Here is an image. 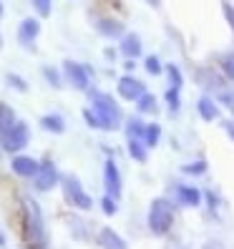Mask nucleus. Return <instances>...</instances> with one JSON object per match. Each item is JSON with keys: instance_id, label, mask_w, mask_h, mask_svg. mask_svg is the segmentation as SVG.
<instances>
[{"instance_id": "obj_12", "label": "nucleus", "mask_w": 234, "mask_h": 249, "mask_svg": "<svg viewBox=\"0 0 234 249\" xmlns=\"http://www.w3.org/2000/svg\"><path fill=\"white\" fill-rule=\"evenodd\" d=\"M93 25H96V31L104 38H121L126 33V25L119 18H96Z\"/></svg>"}, {"instance_id": "obj_5", "label": "nucleus", "mask_w": 234, "mask_h": 249, "mask_svg": "<svg viewBox=\"0 0 234 249\" xmlns=\"http://www.w3.org/2000/svg\"><path fill=\"white\" fill-rule=\"evenodd\" d=\"M61 76H63V83H68L73 91H89L91 81H93V71L81 61L66 58L63 66H61Z\"/></svg>"}, {"instance_id": "obj_17", "label": "nucleus", "mask_w": 234, "mask_h": 249, "mask_svg": "<svg viewBox=\"0 0 234 249\" xmlns=\"http://www.w3.org/2000/svg\"><path fill=\"white\" fill-rule=\"evenodd\" d=\"M40 128L48 131V134H63L66 131V119L61 113H46V116H40Z\"/></svg>"}, {"instance_id": "obj_26", "label": "nucleus", "mask_w": 234, "mask_h": 249, "mask_svg": "<svg viewBox=\"0 0 234 249\" xmlns=\"http://www.w3.org/2000/svg\"><path fill=\"white\" fill-rule=\"evenodd\" d=\"M31 5H33L38 18H48L53 10V0H31Z\"/></svg>"}, {"instance_id": "obj_36", "label": "nucleus", "mask_w": 234, "mask_h": 249, "mask_svg": "<svg viewBox=\"0 0 234 249\" xmlns=\"http://www.w3.org/2000/svg\"><path fill=\"white\" fill-rule=\"evenodd\" d=\"M204 196H207V199H209V207H212V209H214V207H216V204H219V199L214 196V192H207V194H204Z\"/></svg>"}, {"instance_id": "obj_8", "label": "nucleus", "mask_w": 234, "mask_h": 249, "mask_svg": "<svg viewBox=\"0 0 234 249\" xmlns=\"http://www.w3.org/2000/svg\"><path fill=\"white\" fill-rule=\"evenodd\" d=\"M38 166H40V161L36 156H31V154H23L20 151V154H13L10 156V171L16 174L18 179H28V181H31L36 177Z\"/></svg>"}, {"instance_id": "obj_4", "label": "nucleus", "mask_w": 234, "mask_h": 249, "mask_svg": "<svg viewBox=\"0 0 234 249\" xmlns=\"http://www.w3.org/2000/svg\"><path fill=\"white\" fill-rule=\"evenodd\" d=\"M58 186H61V192H63L66 204H71L73 209L89 212V209L93 207V199H91V194L83 189V184H81V179L76 177V174H63L61 181H58Z\"/></svg>"}, {"instance_id": "obj_33", "label": "nucleus", "mask_w": 234, "mask_h": 249, "mask_svg": "<svg viewBox=\"0 0 234 249\" xmlns=\"http://www.w3.org/2000/svg\"><path fill=\"white\" fill-rule=\"evenodd\" d=\"M222 10H224V16H227V23L232 25V31H234V8L229 3H222Z\"/></svg>"}, {"instance_id": "obj_40", "label": "nucleus", "mask_w": 234, "mask_h": 249, "mask_svg": "<svg viewBox=\"0 0 234 249\" xmlns=\"http://www.w3.org/2000/svg\"><path fill=\"white\" fill-rule=\"evenodd\" d=\"M3 13H5V5H3V0H0V18H3Z\"/></svg>"}, {"instance_id": "obj_13", "label": "nucleus", "mask_w": 234, "mask_h": 249, "mask_svg": "<svg viewBox=\"0 0 234 249\" xmlns=\"http://www.w3.org/2000/svg\"><path fill=\"white\" fill-rule=\"evenodd\" d=\"M98 244H101V249H128L126 239H121V234L113 231L111 227L98 229Z\"/></svg>"}, {"instance_id": "obj_38", "label": "nucleus", "mask_w": 234, "mask_h": 249, "mask_svg": "<svg viewBox=\"0 0 234 249\" xmlns=\"http://www.w3.org/2000/svg\"><path fill=\"white\" fill-rule=\"evenodd\" d=\"M5 244H8V239H5V234L0 231V247H5Z\"/></svg>"}, {"instance_id": "obj_10", "label": "nucleus", "mask_w": 234, "mask_h": 249, "mask_svg": "<svg viewBox=\"0 0 234 249\" xmlns=\"http://www.w3.org/2000/svg\"><path fill=\"white\" fill-rule=\"evenodd\" d=\"M38 36H40V18H23L18 23V43L23 48H36Z\"/></svg>"}, {"instance_id": "obj_29", "label": "nucleus", "mask_w": 234, "mask_h": 249, "mask_svg": "<svg viewBox=\"0 0 234 249\" xmlns=\"http://www.w3.org/2000/svg\"><path fill=\"white\" fill-rule=\"evenodd\" d=\"M101 209H104V214H106V216H113L116 212H119V201L104 194V199H101Z\"/></svg>"}, {"instance_id": "obj_21", "label": "nucleus", "mask_w": 234, "mask_h": 249, "mask_svg": "<svg viewBox=\"0 0 234 249\" xmlns=\"http://www.w3.org/2000/svg\"><path fill=\"white\" fill-rule=\"evenodd\" d=\"M159 139H162V126H159V124H149V126H146L144 128V146H146V149H151V146H156L159 143Z\"/></svg>"}, {"instance_id": "obj_23", "label": "nucleus", "mask_w": 234, "mask_h": 249, "mask_svg": "<svg viewBox=\"0 0 234 249\" xmlns=\"http://www.w3.org/2000/svg\"><path fill=\"white\" fill-rule=\"evenodd\" d=\"M128 154H131V159H136V161H146V146H144V141L141 139H128Z\"/></svg>"}, {"instance_id": "obj_25", "label": "nucleus", "mask_w": 234, "mask_h": 249, "mask_svg": "<svg viewBox=\"0 0 234 249\" xmlns=\"http://www.w3.org/2000/svg\"><path fill=\"white\" fill-rule=\"evenodd\" d=\"M5 83L10 86L13 91H18V93H25V91H28V81H25L23 76H18V73H8Z\"/></svg>"}, {"instance_id": "obj_9", "label": "nucleus", "mask_w": 234, "mask_h": 249, "mask_svg": "<svg viewBox=\"0 0 234 249\" xmlns=\"http://www.w3.org/2000/svg\"><path fill=\"white\" fill-rule=\"evenodd\" d=\"M104 189H106V196H111L116 201L121 199V192H124L121 171H119V166H116L113 159H108L106 164H104Z\"/></svg>"}, {"instance_id": "obj_35", "label": "nucleus", "mask_w": 234, "mask_h": 249, "mask_svg": "<svg viewBox=\"0 0 234 249\" xmlns=\"http://www.w3.org/2000/svg\"><path fill=\"white\" fill-rule=\"evenodd\" d=\"M201 249H227L222 242H216V239H212V242H207V244H204Z\"/></svg>"}, {"instance_id": "obj_19", "label": "nucleus", "mask_w": 234, "mask_h": 249, "mask_svg": "<svg viewBox=\"0 0 234 249\" xmlns=\"http://www.w3.org/2000/svg\"><path fill=\"white\" fill-rule=\"evenodd\" d=\"M16 121H18V116H16V111H13V106H8V104H3V101H0V134H3V131H8Z\"/></svg>"}, {"instance_id": "obj_24", "label": "nucleus", "mask_w": 234, "mask_h": 249, "mask_svg": "<svg viewBox=\"0 0 234 249\" xmlns=\"http://www.w3.org/2000/svg\"><path fill=\"white\" fill-rule=\"evenodd\" d=\"M136 108L141 111V113H156V98L151 96V93H144L139 101H136Z\"/></svg>"}, {"instance_id": "obj_11", "label": "nucleus", "mask_w": 234, "mask_h": 249, "mask_svg": "<svg viewBox=\"0 0 234 249\" xmlns=\"http://www.w3.org/2000/svg\"><path fill=\"white\" fill-rule=\"evenodd\" d=\"M116 91H119V96L126 98V101H139V98L146 93V86H144L139 78L131 76V73H126V76L119 78V86H116Z\"/></svg>"}, {"instance_id": "obj_6", "label": "nucleus", "mask_w": 234, "mask_h": 249, "mask_svg": "<svg viewBox=\"0 0 234 249\" xmlns=\"http://www.w3.org/2000/svg\"><path fill=\"white\" fill-rule=\"evenodd\" d=\"M31 143V126H28L25 121H16L8 131H3L0 134V149H3L5 154H20L25 146Z\"/></svg>"}, {"instance_id": "obj_3", "label": "nucleus", "mask_w": 234, "mask_h": 249, "mask_svg": "<svg viewBox=\"0 0 234 249\" xmlns=\"http://www.w3.org/2000/svg\"><path fill=\"white\" fill-rule=\"evenodd\" d=\"M149 229L156 234V237H164V234L171 231L174 219H177V212H174V204L164 196H159L149 204Z\"/></svg>"}, {"instance_id": "obj_27", "label": "nucleus", "mask_w": 234, "mask_h": 249, "mask_svg": "<svg viewBox=\"0 0 234 249\" xmlns=\"http://www.w3.org/2000/svg\"><path fill=\"white\" fill-rule=\"evenodd\" d=\"M166 76H169V81H171V89H181V83H184V78H181V71H179V66H166Z\"/></svg>"}, {"instance_id": "obj_41", "label": "nucleus", "mask_w": 234, "mask_h": 249, "mask_svg": "<svg viewBox=\"0 0 234 249\" xmlns=\"http://www.w3.org/2000/svg\"><path fill=\"white\" fill-rule=\"evenodd\" d=\"M0 48H3V33H0Z\"/></svg>"}, {"instance_id": "obj_7", "label": "nucleus", "mask_w": 234, "mask_h": 249, "mask_svg": "<svg viewBox=\"0 0 234 249\" xmlns=\"http://www.w3.org/2000/svg\"><path fill=\"white\" fill-rule=\"evenodd\" d=\"M31 181H33L36 192L48 194V192H53V189L58 186V181H61V174H58V169H55V164H53L51 159H43L40 166H38V171H36V177H33Z\"/></svg>"}, {"instance_id": "obj_14", "label": "nucleus", "mask_w": 234, "mask_h": 249, "mask_svg": "<svg viewBox=\"0 0 234 249\" xmlns=\"http://www.w3.org/2000/svg\"><path fill=\"white\" fill-rule=\"evenodd\" d=\"M141 51H144V46H141V38L136 33H124L121 36V53L126 58H139Z\"/></svg>"}, {"instance_id": "obj_28", "label": "nucleus", "mask_w": 234, "mask_h": 249, "mask_svg": "<svg viewBox=\"0 0 234 249\" xmlns=\"http://www.w3.org/2000/svg\"><path fill=\"white\" fill-rule=\"evenodd\" d=\"M204 171H207V161H204V159L194 161V164H184L181 166V174H189V177H192V174H204Z\"/></svg>"}, {"instance_id": "obj_20", "label": "nucleus", "mask_w": 234, "mask_h": 249, "mask_svg": "<svg viewBox=\"0 0 234 249\" xmlns=\"http://www.w3.org/2000/svg\"><path fill=\"white\" fill-rule=\"evenodd\" d=\"M40 73H43V78H46V83L48 86H53V89H63V76H61V71L58 68H53V66H43L40 68Z\"/></svg>"}, {"instance_id": "obj_18", "label": "nucleus", "mask_w": 234, "mask_h": 249, "mask_svg": "<svg viewBox=\"0 0 234 249\" xmlns=\"http://www.w3.org/2000/svg\"><path fill=\"white\" fill-rule=\"evenodd\" d=\"M197 108H199V116L204 121H216L219 119V106H216V101L212 96H201Z\"/></svg>"}, {"instance_id": "obj_1", "label": "nucleus", "mask_w": 234, "mask_h": 249, "mask_svg": "<svg viewBox=\"0 0 234 249\" xmlns=\"http://www.w3.org/2000/svg\"><path fill=\"white\" fill-rule=\"evenodd\" d=\"M20 212H23V242L31 249H46L48 247V231L43 209L33 196H20Z\"/></svg>"}, {"instance_id": "obj_34", "label": "nucleus", "mask_w": 234, "mask_h": 249, "mask_svg": "<svg viewBox=\"0 0 234 249\" xmlns=\"http://www.w3.org/2000/svg\"><path fill=\"white\" fill-rule=\"evenodd\" d=\"M219 101H222L224 106L234 108V93H227V91H222V96H219Z\"/></svg>"}, {"instance_id": "obj_22", "label": "nucleus", "mask_w": 234, "mask_h": 249, "mask_svg": "<svg viewBox=\"0 0 234 249\" xmlns=\"http://www.w3.org/2000/svg\"><path fill=\"white\" fill-rule=\"evenodd\" d=\"M124 128H126V139H144L146 124H144L141 119H128V121L124 124Z\"/></svg>"}, {"instance_id": "obj_30", "label": "nucleus", "mask_w": 234, "mask_h": 249, "mask_svg": "<svg viewBox=\"0 0 234 249\" xmlns=\"http://www.w3.org/2000/svg\"><path fill=\"white\" fill-rule=\"evenodd\" d=\"M166 104H169L171 111H179V106H181V101H179V89H169V91H166Z\"/></svg>"}, {"instance_id": "obj_15", "label": "nucleus", "mask_w": 234, "mask_h": 249, "mask_svg": "<svg viewBox=\"0 0 234 249\" xmlns=\"http://www.w3.org/2000/svg\"><path fill=\"white\" fill-rule=\"evenodd\" d=\"M177 199L184 204V207H199V204H201V192L194 189V186L179 184L177 186Z\"/></svg>"}, {"instance_id": "obj_16", "label": "nucleus", "mask_w": 234, "mask_h": 249, "mask_svg": "<svg viewBox=\"0 0 234 249\" xmlns=\"http://www.w3.org/2000/svg\"><path fill=\"white\" fill-rule=\"evenodd\" d=\"M197 83L204 86V89H214V91H222V89H224L222 78H219L212 68H199V71H197Z\"/></svg>"}, {"instance_id": "obj_2", "label": "nucleus", "mask_w": 234, "mask_h": 249, "mask_svg": "<svg viewBox=\"0 0 234 249\" xmlns=\"http://www.w3.org/2000/svg\"><path fill=\"white\" fill-rule=\"evenodd\" d=\"M91 98V111L98 121V131H116L124 126V113H121V106L116 104V98L104 93V91H96V89H89L86 91Z\"/></svg>"}, {"instance_id": "obj_32", "label": "nucleus", "mask_w": 234, "mask_h": 249, "mask_svg": "<svg viewBox=\"0 0 234 249\" xmlns=\"http://www.w3.org/2000/svg\"><path fill=\"white\" fill-rule=\"evenodd\" d=\"M146 71L154 73V76H156V73H162V63H159L156 55H149V58H146Z\"/></svg>"}, {"instance_id": "obj_37", "label": "nucleus", "mask_w": 234, "mask_h": 249, "mask_svg": "<svg viewBox=\"0 0 234 249\" xmlns=\"http://www.w3.org/2000/svg\"><path fill=\"white\" fill-rule=\"evenodd\" d=\"M146 3H149L151 8H159V5H162V0H146Z\"/></svg>"}, {"instance_id": "obj_39", "label": "nucleus", "mask_w": 234, "mask_h": 249, "mask_svg": "<svg viewBox=\"0 0 234 249\" xmlns=\"http://www.w3.org/2000/svg\"><path fill=\"white\" fill-rule=\"evenodd\" d=\"M227 131H229V136H232V141H234V126H227Z\"/></svg>"}, {"instance_id": "obj_31", "label": "nucleus", "mask_w": 234, "mask_h": 249, "mask_svg": "<svg viewBox=\"0 0 234 249\" xmlns=\"http://www.w3.org/2000/svg\"><path fill=\"white\" fill-rule=\"evenodd\" d=\"M222 68H224V76L229 81H234V53H229V55L222 58Z\"/></svg>"}]
</instances>
